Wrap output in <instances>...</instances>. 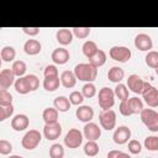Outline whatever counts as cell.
I'll return each instance as SVG.
<instances>
[{
  "label": "cell",
  "instance_id": "cell-1",
  "mask_svg": "<svg viewBox=\"0 0 158 158\" xmlns=\"http://www.w3.org/2000/svg\"><path fill=\"white\" fill-rule=\"evenodd\" d=\"M15 90L21 94V95H26L31 91H35L38 89L40 86V79L35 75V74H27L25 77H21L19 79H16L15 84Z\"/></svg>",
  "mask_w": 158,
  "mask_h": 158
},
{
  "label": "cell",
  "instance_id": "cell-2",
  "mask_svg": "<svg viewBox=\"0 0 158 158\" xmlns=\"http://www.w3.org/2000/svg\"><path fill=\"white\" fill-rule=\"evenodd\" d=\"M73 72L77 79L85 83H93L98 77V68L90 63H79L74 67Z\"/></svg>",
  "mask_w": 158,
  "mask_h": 158
},
{
  "label": "cell",
  "instance_id": "cell-3",
  "mask_svg": "<svg viewBox=\"0 0 158 158\" xmlns=\"http://www.w3.org/2000/svg\"><path fill=\"white\" fill-rule=\"evenodd\" d=\"M139 116H141V121L149 131L152 132L158 131V112L157 111H154L153 109H143Z\"/></svg>",
  "mask_w": 158,
  "mask_h": 158
},
{
  "label": "cell",
  "instance_id": "cell-4",
  "mask_svg": "<svg viewBox=\"0 0 158 158\" xmlns=\"http://www.w3.org/2000/svg\"><path fill=\"white\" fill-rule=\"evenodd\" d=\"M98 100H99V106L102 110H110L114 104H115V93L111 88L104 86L99 90L98 94Z\"/></svg>",
  "mask_w": 158,
  "mask_h": 158
},
{
  "label": "cell",
  "instance_id": "cell-5",
  "mask_svg": "<svg viewBox=\"0 0 158 158\" xmlns=\"http://www.w3.org/2000/svg\"><path fill=\"white\" fill-rule=\"evenodd\" d=\"M41 139H42V135L40 133V131H37V130H30V131H27L23 135V137L21 139V144H22V147L25 149L31 151V149L37 148V146L40 144Z\"/></svg>",
  "mask_w": 158,
  "mask_h": 158
},
{
  "label": "cell",
  "instance_id": "cell-6",
  "mask_svg": "<svg viewBox=\"0 0 158 158\" xmlns=\"http://www.w3.org/2000/svg\"><path fill=\"white\" fill-rule=\"evenodd\" d=\"M142 98L144 99V102L149 107H158V89L151 85L149 83L144 81L143 90H142Z\"/></svg>",
  "mask_w": 158,
  "mask_h": 158
},
{
  "label": "cell",
  "instance_id": "cell-7",
  "mask_svg": "<svg viewBox=\"0 0 158 158\" xmlns=\"http://www.w3.org/2000/svg\"><path fill=\"white\" fill-rule=\"evenodd\" d=\"M83 139H84V135L80 130L78 128H70L65 137H64V144L68 147V148H79L83 143Z\"/></svg>",
  "mask_w": 158,
  "mask_h": 158
},
{
  "label": "cell",
  "instance_id": "cell-8",
  "mask_svg": "<svg viewBox=\"0 0 158 158\" xmlns=\"http://www.w3.org/2000/svg\"><path fill=\"white\" fill-rule=\"evenodd\" d=\"M109 56L111 57V59L120 62V63H126L127 60H130L132 52L130 48L125 47V46H114L110 48L109 51Z\"/></svg>",
  "mask_w": 158,
  "mask_h": 158
},
{
  "label": "cell",
  "instance_id": "cell-9",
  "mask_svg": "<svg viewBox=\"0 0 158 158\" xmlns=\"http://www.w3.org/2000/svg\"><path fill=\"white\" fill-rule=\"evenodd\" d=\"M99 122L101 128L111 131L116 126V112L114 110H102L99 115Z\"/></svg>",
  "mask_w": 158,
  "mask_h": 158
},
{
  "label": "cell",
  "instance_id": "cell-10",
  "mask_svg": "<svg viewBox=\"0 0 158 158\" xmlns=\"http://www.w3.org/2000/svg\"><path fill=\"white\" fill-rule=\"evenodd\" d=\"M135 47L142 52H149L153 47V41L147 33H138L135 37Z\"/></svg>",
  "mask_w": 158,
  "mask_h": 158
},
{
  "label": "cell",
  "instance_id": "cell-11",
  "mask_svg": "<svg viewBox=\"0 0 158 158\" xmlns=\"http://www.w3.org/2000/svg\"><path fill=\"white\" fill-rule=\"evenodd\" d=\"M131 138V130L127 126H118L112 135V139L116 144H125Z\"/></svg>",
  "mask_w": 158,
  "mask_h": 158
},
{
  "label": "cell",
  "instance_id": "cell-12",
  "mask_svg": "<svg viewBox=\"0 0 158 158\" xmlns=\"http://www.w3.org/2000/svg\"><path fill=\"white\" fill-rule=\"evenodd\" d=\"M62 133V126L59 122L56 123H44L43 127V136L48 141H54L57 139Z\"/></svg>",
  "mask_w": 158,
  "mask_h": 158
},
{
  "label": "cell",
  "instance_id": "cell-13",
  "mask_svg": "<svg viewBox=\"0 0 158 158\" xmlns=\"http://www.w3.org/2000/svg\"><path fill=\"white\" fill-rule=\"evenodd\" d=\"M83 135L88 141H98L101 136V128L94 122H88L83 128Z\"/></svg>",
  "mask_w": 158,
  "mask_h": 158
},
{
  "label": "cell",
  "instance_id": "cell-14",
  "mask_svg": "<svg viewBox=\"0 0 158 158\" xmlns=\"http://www.w3.org/2000/svg\"><path fill=\"white\" fill-rule=\"evenodd\" d=\"M15 74L11 69H2L0 72V90H7L15 84Z\"/></svg>",
  "mask_w": 158,
  "mask_h": 158
},
{
  "label": "cell",
  "instance_id": "cell-15",
  "mask_svg": "<svg viewBox=\"0 0 158 158\" xmlns=\"http://www.w3.org/2000/svg\"><path fill=\"white\" fill-rule=\"evenodd\" d=\"M75 116L79 121L88 123V122H91V120L94 117V110L89 105H80L75 110Z\"/></svg>",
  "mask_w": 158,
  "mask_h": 158
},
{
  "label": "cell",
  "instance_id": "cell-16",
  "mask_svg": "<svg viewBox=\"0 0 158 158\" xmlns=\"http://www.w3.org/2000/svg\"><path fill=\"white\" fill-rule=\"evenodd\" d=\"M28 125H30V118L25 114H17L11 120V127L17 132L25 131L28 127Z\"/></svg>",
  "mask_w": 158,
  "mask_h": 158
},
{
  "label": "cell",
  "instance_id": "cell-17",
  "mask_svg": "<svg viewBox=\"0 0 158 158\" xmlns=\"http://www.w3.org/2000/svg\"><path fill=\"white\" fill-rule=\"evenodd\" d=\"M143 84L144 81L142 80V78L137 74H131L128 78H127V88L135 93V94H142V90H143Z\"/></svg>",
  "mask_w": 158,
  "mask_h": 158
},
{
  "label": "cell",
  "instance_id": "cell-18",
  "mask_svg": "<svg viewBox=\"0 0 158 158\" xmlns=\"http://www.w3.org/2000/svg\"><path fill=\"white\" fill-rule=\"evenodd\" d=\"M52 60L56 63V64H59V65H63L65 64L69 58H70V54L68 52V49L63 48V47H59V48H56L53 52H52V56H51Z\"/></svg>",
  "mask_w": 158,
  "mask_h": 158
},
{
  "label": "cell",
  "instance_id": "cell-19",
  "mask_svg": "<svg viewBox=\"0 0 158 158\" xmlns=\"http://www.w3.org/2000/svg\"><path fill=\"white\" fill-rule=\"evenodd\" d=\"M73 32L69 28H59L56 32V38L62 46H68L73 41Z\"/></svg>",
  "mask_w": 158,
  "mask_h": 158
},
{
  "label": "cell",
  "instance_id": "cell-20",
  "mask_svg": "<svg viewBox=\"0 0 158 158\" xmlns=\"http://www.w3.org/2000/svg\"><path fill=\"white\" fill-rule=\"evenodd\" d=\"M77 80H78L77 77H75L74 72H72V70H64L60 74V84L67 89L74 88L77 84Z\"/></svg>",
  "mask_w": 158,
  "mask_h": 158
},
{
  "label": "cell",
  "instance_id": "cell-21",
  "mask_svg": "<svg viewBox=\"0 0 158 158\" xmlns=\"http://www.w3.org/2000/svg\"><path fill=\"white\" fill-rule=\"evenodd\" d=\"M23 51L28 56H36L42 51V44L37 40H27L23 44Z\"/></svg>",
  "mask_w": 158,
  "mask_h": 158
},
{
  "label": "cell",
  "instance_id": "cell-22",
  "mask_svg": "<svg viewBox=\"0 0 158 158\" xmlns=\"http://www.w3.org/2000/svg\"><path fill=\"white\" fill-rule=\"evenodd\" d=\"M123 77H125L123 69L120 68V67H116V65L111 67L109 69V72H107V79L110 81H112V83H116V84L121 83V80L123 79Z\"/></svg>",
  "mask_w": 158,
  "mask_h": 158
},
{
  "label": "cell",
  "instance_id": "cell-23",
  "mask_svg": "<svg viewBox=\"0 0 158 158\" xmlns=\"http://www.w3.org/2000/svg\"><path fill=\"white\" fill-rule=\"evenodd\" d=\"M58 114L59 111L56 107H46L42 112V118L44 123H56L58 122Z\"/></svg>",
  "mask_w": 158,
  "mask_h": 158
},
{
  "label": "cell",
  "instance_id": "cell-24",
  "mask_svg": "<svg viewBox=\"0 0 158 158\" xmlns=\"http://www.w3.org/2000/svg\"><path fill=\"white\" fill-rule=\"evenodd\" d=\"M53 105L54 107L59 111V112H67L69 109H70V101L67 96H57L54 100H53Z\"/></svg>",
  "mask_w": 158,
  "mask_h": 158
},
{
  "label": "cell",
  "instance_id": "cell-25",
  "mask_svg": "<svg viewBox=\"0 0 158 158\" xmlns=\"http://www.w3.org/2000/svg\"><path fill=\"white\" fill-rule=\"evenodd\" d=\"M60 84V77H49L43 79V88L46 91H56L59 88Z\"/></svg>",
  "mask_w": 158,
  "mask_h": 158
},
{
  "label": "cell",
  "instance_id": "cell-26",
  "mask_svg": "<svg viewBox=\"0 0 158 158\" xmlns=\"http://www.w3.org/2000/svg\"><path fill=\"white\" fill-rule=\"evenodd\" d=\"M81 49H83V53H84V56H85L88 59H90L91 57H94V56L96 54V52L99 51V48H98V44H96L94 41H90V40L84 42V44H83Z\"/></svg>",
  "mask_w": 158,
  "mask_h": 158
},
{
  "label": "cell",
  "instance_id": "cell-27",
  "mask_svg": "<svg viewBox=\"0 0 158 158\" xmlns=\"http://www.w3.org/2000/svg\"><path fill=\"white\" fill-rule=\"evenodd\" d=\"M0 57H1V59H2L4 62H7V63L12 62V63H14V62H15L14 59H15V57H16V51H15V48L11 47V46H5V47L1 48Z\"/></svg>",
  "mask_w": 158,
  "mask_h": 158
},
{
  "label": "cell",
  "instance_id": "cell-28",
  "mask_svg": "<svg viewBox=\"0 0 158 158\" xmlns=\"http://www.w3.org/2000/svg\"><path fill=\"white\" fill-rule=\"evenodd\" d=\"M11 70L14 72L15 77L21 78V77H25L26 70H27V65H26V63H25L23 60H20V59H19V60H15V62L12 63Z\"/></svg>",
  "mask_w": 158,
  "mask_h": 158
},
{
  "label": "cell",
  "instance_id": "cell-29",
  "mask_svg": "<svg viewBox=\"0 0 158 158\" xmlns=\"http://www.w3.org/2000/svg\"><path fill=\"white\" fill-rule=\"evenodd\" d=\"M127 104L132 111V115H136V114H141L142 110H143V101L138 98H130L127 99Z\"/></svg>",
  "mask_w": 158,
  "mask_h": 158
},
{
  "label": "cell",
  "instance_id": "cell-30",
  "mask_svg": "<svg viewBox=\"0 0 158 158\" xmlns=\"http://www.w3.org/2000/svg\"><path fill=\"white\" fill-rule=\"evenodd\" d=\"M106 58H107V57H106V53H105L102 49H99V51L96 52V54L89 59V63L93 64L94 67L99 68V67H101V65H104V64L106 63Z\"/></svg>",
  "mask_w": 158,
  "mask_h": 158
},
{
  "label": "cell",
  "instance_id": "cell-31",
  "mask_svg": "<svg viewBox=\"0 0 158 158\" xmlns=\"http://www.w3.org/2000/svg\"><path fill=\"white\" fill-rule=\"evenodd\" d=\"M84 153L85 156L88 157H95L99 154V144L96 143V141H88L85 144H84Z\"/></svg>",
  "mask_w": 158,
  "mask_h": 158
},
{
  "label": "cell",
  "instance_id": "cell-32",
  "mask_svg": "<svg viewBox=\"0 0 158 158\" xmlns=\"http://www.w3.org/2000/svg\"><path fill=\"white\" fill-rule=\"evenodd\" d=\"M114 93H115V96H116V98H118L121 101L130 99V98H128V94H130V91H128L127 86H126L125 84H122V83H118V84L115 86V89H114Z\"/></svg>",
  "mask_w": 158,
  "mask_h": 158
},
{
  "label": "cell",
  "instance_id": "cell-33",
  "mask_svg": "<svg viewBox=\"0 0 158 158\" xmlns=\"http://www.w3.org/2000/svg\"><path fill=\"white\" fill-rule=\"evenodd\" d=\"M144 60H146V64H147L149 68L157 69V68H158V52H157V51H149V52L146 54Z\"/></svg>",
  "mask_w": 158,
  "mask_h": 158
},
{
  "label": "cell",
  "instance_id": "cell-34",
  "mask_svg": "<svg viewBox=\"0 0 158 158\" xmlns=\"http://www.w3.org/2000/svg\"><path fill=\"white\" fill-rule=\"evenodd\" d=\"M144 148L151 152H157L158 151V136H148L144 138Z\"/></svg>",
  "mask_w": 158,
  "mask_h": 158
},
{
  "label": "cell",
  "instance_id": "cell-35",
  "mask_svg": "<svg viewBox=\"0 0 158 158\" xmlns=\"http://www.w3.org/2000/svg\"><path fill=\"white\" fill-rule=\"evenodd\" d=\"M81 94L86 99H91L96 95V86L94 83H85L81 88Z\"/></svg>",
  "mask_w": 158,
  "mask_h": 158
},
{
  "label": "cell",
  "instance_id": "cell-36",
  "mask_svg": "<svg viewBox=\"0 0 158 158\" xmlns=\"http://www.w3.org/2000/svg\"><path fill=\"white\" fill-rule=\"evenodd\" d=\"M49 157L51 158H63L64 157V148L59 143H54L49 147Z\"/></svg>",
  "mask_w": 158,
  "mask_h": 158
},
{
  "label": "cell",
  "instance_id": "cell-37",
  "mask_svg": "<svg viewBox=\"0 0 158 158\" xmlns=\"http://www.w3.org/2000/svg\"><path fill=\"white\" fill-rule=\"evenodd\" d=\"M72 32H73V35H74L77 38L83 40V38H86V37L90 35L91 28H90V27H73V28H72Z\"/></svg>",
  "mask_w": 158,
  "mask_h": 158
},
{
  "label": "cell",
  "instance_id": "cell-38",
  "mask_svg": "<svg viewBox=\"0 0 158 158\" xmlns=\"http://www.w3.org/2000/svg\"><path fill=\"white\" fill-rule=\"evenodd\" d=\"M12 95L7 90H0V106H9L12 105Z\"/></svg>",
  "mask_w": 158,
  "mask_h": 158
},
{
  "label": "cell",
  "instance_id": "cell-39",
  "mask_svg": "<svg viewBox=\"0 0 158 158\" xmlns=\"http://www.w3.org/2000/svg\"><path fill=\"white\" fill-rule=\"evenodd\" d=\"M68 99H69L72 105H77V106H80L83 104V101H84V96H83L81 91H77V90L72 91Z\"/></svg>",
  "mask_w": 158,
  "mask_h": 158
},
{
  "label": "cell",
  "instance_id": "cell-40",
  "mask_svg": "<svg viewBox=\"0 0 158 158\" xmlns=\"http://www.w3.org/2000/svg\"><path fill=\"white\" fill-rule=\"evenodd\" d=\"M14 114V106L9 105V106H0V121H5L6 118H9L10 116H12Z\"/></svg>",
  "mask_w": 158,
  "mask_h": 158
},
{
  "label": "cell",
  "instance_id": "cell-41",
  "mask_svg": "<svg viewBox=\"0 0 158 158\" xmlns=\"http://www.w3.org/2000/svg\"><path fill=\"white\" fill-rule=\"evenodd\" d=\"M127 148H128V152L130 153H132V154H139L141 151H142V144L137 139H131V141H128Z\"/></svg>",
  "mask_w": 158,
  "mask_h": 158
},
{
  "label": "cell",
  "instance_id": "cell-42",
  "mask_svg": "<svg viewBox=\"0 0 158 158\" xmlns=\"http://www.w3.org/2000/svg\"><path fill=\"white\" fill-rule=\"evenodd\" d=\"M12 152V144L6 139H0V153L2 156H7Z\"/></svg>",
  "mask_w": 158,
  "mask_h": 158
},
{
  "label": "cell",
  "instance_id": "cell-43",
  "mask_svg": "<svg viewBox=\"0 0 158 158\" xmlns=\"http://www.w3.org/2000/svg\"><path fill=\"white\" fill-rule=\"evenodd\" d=\"M43 75H44V78H49V77H59V74H58V69H57V67L53 65V64H49V65H47V67L44 68V70H43Z\"/></svg>",
  "mask_w": 158,
  "mask_h": 158
},
{
  "label": "cell",
  "instance_id": "cell-44",
  "mask_svg": "<svg viewBox=\"0 0 158 158\" xmlns=\"http://www.w3.org/2000/svg\"><path fill=\"white\" fill-rule=\"evenodd\" d=\"M118 111H120V114L122 116H131L132 115V111H131V109H130V106L127 104V100L121 101V104L118 106Z\"/></svg>",
  "mask_w": 158,
  "mask_h": 158
},
{
  "label": "cell",
  "instance_id": "cell-45",
  "mask_svg": "<svg viewBox=\"0 0 158 158\" xmlns=\"http://www.w3.org/2000/svg\"><path fill=\"white\" fill-rule=\"evenodd\" d=\"M21 30L23 33H26L28 36H36L40 33V27H22Z\"/></svg>",
  "mask_w": 158,
  "mask_h": 158
},
{
  "label": "cell",
  "instance_id": "cell-46",
  "mask_svg": "<svg viewBox=\"0 0 158 158\" xmlns=\"http://www.w3.org/2000/svg\"><path fill=\"white\" fill-rule=\"evenodd\" d=\"M122 151H118V149H112V151H109L107 153V158H118L120 153Z\"/></svg>",
  "mask_w": 158,
  "mask_h": 158
},
{
  "label": "cell",
  "instance_id": "cell-47",
  "mask_svg": "<svg viewBox=\"0 0 158 158\" xmlns=\"http://www.w3.org/2000/svg\"><path fill=\"white\" fill-rule=\"evenodd\" d=\"M118 158H131V156H130L128 153H125V152H121V153H120V156H118Z\"/></svg>",
  "mask_w": 158,
  "mask_h": 158
},
{
  "label": "cell",
  "instance_id": "cell-48",
  "mask_svg": "<svg viewBox=\"0 0 158 158\" xmlns=\"http://www.w3.org/2000/svg\"><path fill=\"white\" fill-rule=\"evenodd\" d=\"M9 158H23V157H21V156H17V154H12V156H10Z\"/></svg>",
  "mask_w": 158,
  "mask_h": 158
},
{
  "label": "cell",
  "instance_id": "cell-49",
  "mask_svg": "<svg viewBox=\"0 0 158 158\" xmlns=\"http://www.w3.org/2000/svg\"><path fill=\"white\" fill-rule=\"evenodd\" d=\"M156 74H157V75H158V68H157V69H156Z\"/></svg>",
  "mask_w": 158,
  "mask_h": 158
},
{
  "label": "cell",
  "instance_id": "cell-50",
  "mask_svg": "<svg viewBox=\"0 0 158 158\" xmlns=\"http://www.w3.org/2000/svg\"><path fill=\"white\" fill-rule=\"evenodd\" d=\"M148 158H151V157H148Z\"/></svg>",
  "mask_w": 158,
  "mask_h": 158
}]
</instances>
